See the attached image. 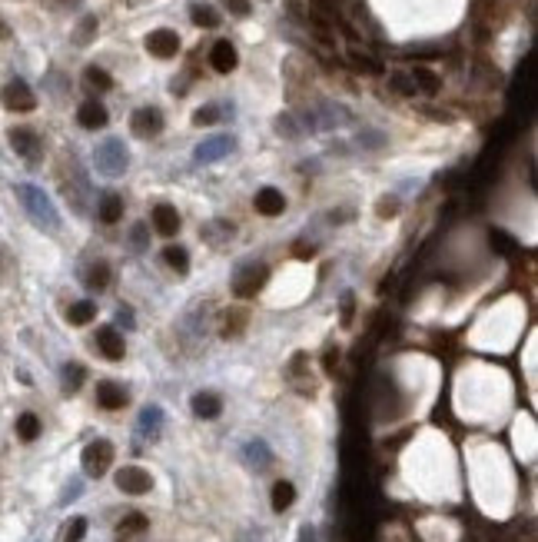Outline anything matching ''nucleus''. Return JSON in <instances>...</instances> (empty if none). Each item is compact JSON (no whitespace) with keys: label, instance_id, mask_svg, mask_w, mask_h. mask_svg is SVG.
<instances>
[{"label":"nucleus","instance_id":"1","mask_svg":"<svg viewBox=\"0 0 538 542\" xmlns=\"http://www.w3.org/2000/svg\"><path fill=\"white\" fill-rule=\"evenodd\" d=\"M20 200H24V206H27V214L34 216V220L40 223V226H50V230H57V214H54V206H50V200L44 194H40L37 186H20L17 190Z\"/></svg>","mask_w":538,"mask_h":542},{"label":"nucleus","instance_id":"2","mask_svg":"<svg viewBox=\"0 0 538 542\" xmlns=\"http://www.w3.org/2000/svg\"><path fill=\"white\" fill-rule=\"evenodd\" d=\"M113 466V446L106 443V439H93V443L83 449V473L90 479H100Z\"/></svg>","mask_w":538,"mask_h":542},{"label":"nucleus","instance_id":"3","mask_svg":"<svg viewBox=\"0 0 538 542\" xmlns=\"http://www.w3.org/2000/svg\"><path fill=\"white\" fill-rule=\"evenodd\" d=\"M0 104L14 114H30V110L37 107V97H34V90L24 84V80H10L4 94H0Z\"/></svg>","mask_w":538,"mask_h":542},{"label":"nucleus","instance_id":"4","mask_svg":"<svg viewBox=\"0 0 538 542\" xmlns=\"http://www.w3.org/2000/svg\"><path fill=\"white\" fill-rule=\"evenodd\" d=\"M263 280H266V266L246 263V266H240L236 276H233V293H236L240 300H250V296H256V290L263 286Z\"/></svg>","mask_w":538,"mask_h":542},{"label":"nucleus","instance_id":"5","mask_svg":"<svg viewBox=\"0 0 538 542\" xmlns=\"http://www.w3.org/2000/svg\"><path fill=\"white\" fill-rule=\"evenodd\" d=\"M116 489L126 496H146L153 489V479H150V473L140 469V466H123V469L116 473Z\"/></svg>","mask_w":538,"mask_h":542},{"label":"nucleus","instance_id":"6","mask_svg":"<svg viewBox=\"0 0 538 542\" xmlns=\"http://www.w3.org/2000/svg\"><path fill=\"white\" fill-rule=\"evenodd\" d=\"M130 130H133V136H140V140H150V136H156L163 130V114L156 107H140L130 116Z\"/></svg>","mask_w":538,"mask_h":542},{"label":"nucleus","instance_id":"7","mask_svg":"<svg viewBox=\"0 0 538 542\" xmlns=\"http://www.w3.org/2000/svg\"><path fill=\"white\" fill-rule=\"evenodd\" d=\"M146 50L160 60L176 57V54H180V34H176V30H166V27L153 30V34L146 37Z\"/></svg>","mask_w":538,"mask_h":542},{"label":"nucleus","instance_id":"8","mask_svg":"<svg viewBox=\"0 0 538 542\" xmlns=\"http://www.w3.org/2000/svg\"><path fill=\"white\" fill-rule=\"evenodd\" d=\"M96 166L103 170V174L116 176V174H123L126 170V154H123V146L116 144V140H106L100 150H96Z\"/></svg>","mask_w":538,"mask_h":542},{"label":"nucleus","instance_id":"9","mask_svg":"<svg viewBox=\"0 0 538 542\" xmlns=\"http://www.w3.org/2000/svg\"><path fill=\"white\" fill-rule=\"evenodd\" d=\"M96 349H100V353H103L110 363H120V359H123V353H126V343H123V336H120L113 326H103L100 333H96Z\"/></svg>","mask_w":538,"mask_h":542},{"label":"nucleus","instance_id":"10","mask_svg":"<svg viewBox=\"0 0 538 542\" xmlns=\"http://www.w3.org/2000/svg\"><path fill=\"white\" fill-rule=\"evenodd\" d=\"M10 146H14L24 160H37L40 156V140L27 126H14V130H10Z\"/></svg>","mask_w":538,"mask_h":542},{"label":"nucleus","instance_id":"11","mask_svg":"<svg viewBox=\"0 0 538 542\" xmlns=\"http://www.w3.org/2000/svg\"><path fill=\"white\" fill-rule=\"evenodd\" d=\"M210 64L216 74H230V70H236V64H240V57H236V47H233L230 40H216L210 47Z\"/></svg>","mask_w":538,"mask_h":542},{"label":"nucleus","instance_id":"12","mask_svg":"<svg viewBox=\"0 0 538 542\" xmlns=\"http://www.w3.org/2000/svg\"><path fill=\"white\" fill-rule=\"evenodd\" d=\"M150 220H153V230L160 233V236H176V230H180V214H176V206H170V204H156Z\"/></svg>","mask_w":538,"mask_h":542},{"label":"nucleus","instance_id":"13","mask_svg":"<svg viewBox=\"0 0 538 542\" xmlns=\"http://www.w3.org/2000/svg\"><path fill=\"white\" fill-rule=\"evenodd\" d=\"M253 206H256V214H263V216H279L286 210V196L279 194L276 186H263L260 194H256V200H253Z\"/></svg>","mask_w":538,"mask_h":542},{"label":"nucleus","instance_id":"14","mask_svg":"<svg viewBox=\"0 0 538 542\" xmlns=\"http://www.w3.org/2000/svg\"><path fill=\"white\" fill-rule=\"evenodd\" d=\"M233 150V136H213L206 144L196 146V164H213V160H223V156Z\"/></svg>","mask_w":538,"mask_h":542},{"label":"nucleus","instance_id":"15","mask_svg":"<svg viewBox=\"0 0 538 542\" xmlns=\"http://www.w3.org/2000/svg\"><path fill=\"white\" fill-rule=\"evenodd\" d=\"M77 120H80V126L83 130H100V126H106V107L103 104H96V100H87V104H80V110H77Z\"/></svg>","mask_w":538,"mask_h":542},{"label":"nucleus","instance_id":"16","mask_svg":"<svg viewBox=\"0 0 538 542\" xmlns=\"http://www.w3.org/2000/svg\"><path fill=\"white\" fill-rule=\"evenodd\" d=\"M126 389L123 386H116V383H100L96 386V403L103 409H123L126 406Z\"/></svg>","mask_w":538,"mask_h":542},{"label":"nucleus","instance_id":"17","mask_svg":"<svg viewBox=\"0 0 538 542\" xmlns=\"http://www.w3.org/2000/svg\"><path fill=\"white\" fill-rule=\"evenodd\" d=\"M193 413L200 419H216L223 413V399L216 396V393H206V389H203V393L193 396Z\"/></svg>","mask_w":538,"mask_h":542},{"label":"nucleus","instance_id":"18","mask_svg":"<svg viewBox=\"0 0 538 542\" xmlns=\"http://www.w3.org/2000/svg\"><path fill=\"white\" fill-rule=\"evenodd\" d=\"M146 516L143 513H126L123 519H120V526H116V539L123 542V539H133V536L146 533Z\"/></svg>","mask_w":538,"mask_h":542},{"label":"nucleus","instance_id":"19","mask_svg":"<svg viewBox=\"0 0 538 542\" xmlns=\"http://www.w3.org/2000/svg\"><path fill=\"white\" fill-rule=\"evenodd\" d=\"M412 84L415 90H422V94H439L442 90V80H439V74H432L429 67H412Z\"/></svg>","mask_w":538,"mask_h":542},{"label":"nucleus","instance_id":"20","mask_svg":"<svg viewBox=\"0 0 538 542\" xmlns=\"http://www.w3.org/2000/svg\"><path fill=\"white\" fill-rule=\"evenodd\" d=\"M96 216H100V223H120V216H123V200L116 194H106L103 200H100V206H96Z\"/></svg>","mask_w":538,"mask_h":542},{"label":"nucleus","instance_id":"21","mask_svg":"<svg viewBox=\"0 0 538 542\" xmlns=\"http://www.w3.org/2000/svg\"><path fill=\"white\" fill-rule=\"evenodd\" d=\"M233 223H226V220H213L210 226H203V240L206 243H213V246H223L226 240H233Z\"/></svg>","mask_w":538,"mask_h":542},{"label":"nucleus","instance_id":"22","mask_svg":"<svg viewBox=\"0 0 538 542\" xmlns=\"http://www.w3.org/2000/svg\"><path fill=\"white\" fill-rule=\"evenodd\" d=\"M293 503H296V486L279 479V483L273 486V509H276V513H286Z\"/></svg>","mask_w":538,"mask_h":542},{"label":"nucleus","instance_id":"23","mask_svg":"<svg viewBox=\"0 0 538 542\" xmlns=\"http://www.w3.org/2000/svg\"><path fill=\"white\" fill-rule=\"evenodd\" d=\"M190 17H193V24L203 27V30L220 27V14H216L210 4H190Z\"/></svg>","mask_w":538,"mask_h":542},{"label":"nucleus","instance_id":"24","mask_svg":"<svg viewBox=\"0 0 538 542\" xmlns=\"http://www.w3.org/2000/svg\"><path fill=\"white\" fill-rule=\"evenodd\" d=\"M93 316H96V306L90 300H80V303H73V306L67 310L70 326H87V323H93Z\"/></svg>","mask_w":538,"mask_h":542},{"label":"nucleus","instance_id":"25","mask_svg":"<svg viewBox=\"0 0 538 542\" xmlns=\"http://www.w3.org/2000/svg\"><path fill=\"white\" fill-rule=\"evenodd\" d=\"M163 426V409L160 406H146L140 413V436H156Z\"/></svg>","mask_w":538,"mask_h":542},{"label":"nucleus","instance_id":"26","mask_svg":"<svg viewBox=\"0 0 538 542\" xmlns=\"http://www.w3.org/2000/svg\"><path fill=\"white\" fill-rule=\"evenodd\" d=\"M110 280H113V273H110V266H106V263H93V266H90L87 270V286L90 290H106V286H110Z\"/></svg>","mask_w":538,"mask_h":542},{"label":"nucleus","instance_id":"27","mask_svg":"<svg viewBox=\"0 0 538 542\" xmlns=\"http://www.w3.org/2000/svg\"><path fill=\"white\" fill-rule=\"evenodd\" d=\"M246 459H250L256 469H266V466L273 463V453H269V446L263 443V439H253V443L246 446Z\"/></svg>","mask_w":538,"mask_h":542},{"label":"nucleus","instance_id":"28","mask_svg":"<svg viewBox=\"0 0 538 542\" xmlns=\"http://www.w3.org/2000/svg\"><path fill=\"white\" fill-rule=\"evenodd\" d=\"M17 436L24 439V443H34L40 436V419L34 416V413H24V416H17Z\"/></svg>","mask_w":538,"mask_h":542},{"label":"nucleus","instance_id":"29","mask_svg":"<svg viewBox=\"0 0 538 542\" xmlns=\"http://www.w3.org/2000/svg\"><path fill=\"white\" fill-rule=\"evenodd\" d=\"M163 260H166V266H170V270H176V273H186V270H190V253L183 250V246H166V250H163Z\"/></svg>","mask_w":538,"mask_h":542},{"label":"nucleus","instance_id":"30","mask_svg":"<svg viewBox=\"0 0 538 542\" xmlns=\"http://www.w3.org/2000/svg\"><path fill=\"white\" fill-rule=\"evenodd\" d=\"M349 60H352V67H359L362 74H382V64L375 57H369V54H362V50H349Z\"/></svg>","mask_w":538,"mask_h":542},{"label":"nucleus","instance_id":"31","mask_svg":"<svg viewBox=\"0 0 538 542\" xmlns=\"http://www.w3.org/2000/svg\"><path fill=\"white\" fill-rule=\"evenodd\" d=\"M243 326H246V310H230V316H226V326H223V336H226V339L240 336Z\"/></svg>","mask_w":538,"mask_h":542},{"label":"nucleus","instance_id":"32","mask_svg":"<svg viewBox=\"0 0 538 542\" xmlns=\"http://www.w3.org/2000/svg\"><path fill=\"white\" fill-rule=\"evenodd\" d=\"M83 77H87V84L93 90H113V77H110L106 70H100V67H87Z\"/></svg>","mask_w":538,"mask_h":542},{"label":"nucleus","instance_id":"33","mask_svg":"<svg viewBox=\"0 0 538 542\" xmlns=\"http://www.w3.org/2000/svg\"><path fill=\"white\" fill-rule=\"evenodd\" d=\"M489 240H492V246H495L499 253H505V256H515V253H519V243L512 240V236H505L502 230H492Z\"/></svg>","mask_w":538,"mask_h":542},{"label":"nucleus","instance_id":"34","mask_svg":"<svg viewBox=\"0 0 538 542\" xmlns=\"http://www.w3.org/2000/svg\"><path fill=\"white\" fill-rule=\"evenodd\" d=\"M83 536H87V519L83 516L70 519L67 529H64V542H83Z\"/></svg>","mask_w":538,"mask_h":542},{"label":"nucleus","instance_id":"35","mask_svg":"<svg viewBox=\"0 0 538 542\" xmlns=\"http://www.w3.org/2000/svg\"><path fill=\"white\" fill-rule=\"evenodd\" d=\"M389 87H392L395 94H402V97H415V84L409 74H392V77H389Z\"/></svg>","mask_w":538,"mask_h":542},{"label":"nucleus","instance_id":"36","mask_svg":"<svg viewBox=\"0 0 538 542\" xmlns=\"http://www.w3.org/2000/svg\"><path fill=\"white\" fill-rule=\"evenodd\" d=\"M64 383H67V389L73 393V389L83 383V366H77V363H70V366H64Z\"/></svg>","mask_w":538,"mask_h":542},{"label":"nucleus","instance_id":"37","mask_svg":"<svg viewBox=\"0 0 538 542\" xmlns=\"http://www.w3.org/2000/svg\"><path fill=\"white\" fill-rule=\"evenodd\" d=\"M220 120V107H200L196 114H193V124L196 126H210Z\"/></svg>","mask_w":538,"mask_h":542},{"label":"nucleus","instance_id":"38","mask_svg":"<svg viewBox=\"0 0 538 542\" xmlns=\"http://www.w3.org/2000/svg\"><path fill=\"white\" fill-rule=\"evenodd\" d=\"M375 214H379V216H395V214H399V200H395V196H382V200H379V206H375Z\"/></svg>","mask_w":538,"mask_h":542},{"label":"nucleus","instance_id":"39","mask_svg":"<svg viewBox=\"0 0 538 542\" xmlns=\"http://www.w3.org/2000/svg\"><path fill=\"white\" fill-rule=\"evenodd\" d=\"M96 30V17H87L83 24H80V30H77V44L80 47H87V40H90V34Z\"/></svg>","mask_w":538,"mask_h":542},{"label":"nucleus","instance_id":"40","mask_svg":"<svg viewBox=\"0 0 538 542\" xmlns=\"http://www.w3.org/2000/svg\"><path fill=\"white\" fill-rule=\"evenodd\" d=\"M223 7L230 10V14H236V17H246L250 14V0H223Z\"/></svg>","mask_w":538,"mask_h":542},{"label":"nucleus","instance_id":"41","mask_svg":"<svg viewBox=\"0 0 538 542\" xmlns=\"http://www.w3.org/2000/svg\"><path fill=\"white\" fill-rule=\"evenodd\" d=\"M146 233H150V230H146L143 223H140V226H133V233H130V243H133L136 250H146V243H150V240H146Z\"/></svg>","mask_w":538,"mask_h":542},{"label":"nucleus","instance_id":"42","mask_svg":"<svg viewBox=\"0 0 538 542\" xmlns=\"http://www.w3.org/2000/svg\"><path fill=\"white\" fill-rule=\"evenodd\" d=\"M116 323L126 326V329H133V313H130V306H120V310H116Z\"/></svg>","mask_w":538,"mask_h":542},{"label":"nucleus","instance_id":"43","mask_svg":"<svg viewBox=\"0 0 538 542\" xmlns=\"http://www.w3.org/2000/svg\"><path fill=\"white\" fill-rule=\"evenodd\" d=\"M276 130H279V134H286V136H296V126H293V120H289V116H279Z\"/></svg>","mask_w":538,"mask_h":542},{"label":"nucleus","instance_id":"44","mask_svg":"<svg viewBox=\"0 0 538 542\" xmlns=\"http://www.w3.org/2000/svg\"><path fill=\"white\" fill-rule=\"evenodd\" d=\"M349 320H352V293L342 296V323H349Z\"/></svg>","mask_w":538,"mask_h":542},{"label":"nucleus","instance_id":"45","mask_svg":"<svg viewBox=\"0 0 538 542\" xmlns=\"http://www.w3.org/2000/svg\"><path fill=\"white\" fill-rule=\"evenodd\" d=\"M293 253H296V260H313V246H303V243H296V246H293Z\"/></svg>","mask_w":538,"mask_h":542},{"label":"nucleus","instance_id":"46","mask_svg":"<svg viewBox=\"0 0 538 542\" xmlns=\"http://www.w3.org/2000/svg\"><path fill=\"white\" fill-rule=\"evenodd\" d=\"M299 542H319V539H316V529L303 526V529H299Z\"/></svg>","mask_w":538,"mask_h":542},{"label":"nucleus","instance_id":"47","mask_svg":"<svg viewBox=\"0 0 538 542\" xmlns=\"http://www.w3.org/2000/svg\"><path fill=\"white\" fill-rule=\"evenodd\" d=\"M336 363H339V353H333V349H329V353H326V373H336Z\"/></svg>","mask_w":538,"mask_h":542}]
</instances>
